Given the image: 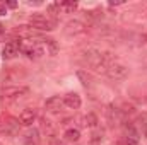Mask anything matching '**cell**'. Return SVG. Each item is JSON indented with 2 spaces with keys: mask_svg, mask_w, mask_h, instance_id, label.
<instances>
[{
  "mask_svg": "<svg viewBox=\"0 0 147 145\" xmlns=\"http://www.w3.org/2000/svg\"><path fill=\"white\" fill-rule=\"evenodd\" d=\"M41 128H43L46 133H50V135L55 132V126H53V125H51V121H50V119H46V118H43V119H41Z\"/></svg>",
  "mask_w": 147,
  "mask_h": 145,
  "instance_id": "12",
  "label": "cell"
},
{
  "mask_svg": "<svg viewBox=\"0 0 147 145\" xmlns=\"http://www.w3.org/2000/svg\"><path fill=\"white\" fill-rule=\"evenodd\" d=\"M29 26L36 31H53L57 28V22L53 19H50L48 15L43 14H33L29 17Z\"/></svg>",
  "mask_w": 147,
  "mask_h": 145,
  "instance_id": "1",
  "label": "cell"
},
{
  "mask_svg": "<svg viewBox=\"0 0 147 145\" xmlns=\"http://www.w3.org/2000/svg\"><path fill=\"white\" fill-rule=\"evenodd\" d=\"M0 145H2V144H0Z\"/></svg>",
  "mask_w": 147,
  "mask_h": 145,
  "instance_id": "18",
  "label": "cell"
},
{
  "mask_svg": "<svg viewBox=\"0 0 147 145\" xmlns=\"http://www.w3.org/2000/svg\"><path fill=\"white\" fill-rule=\"evenodd\" d=\"M105 72L113 80H123L128 75V67L125 63H121L120 60H110V63H108Z\"/></svg>",
  "mask_w": 147,
  "mask_h": 145,
  "instance_id": "2",
  "label": "cell"
},
{
  "mask_svg": "<svg viewBox=\"0 0 147 145\" xmlns=\"http://www.w3.org/2000/svg\"><path fill=\"white\" fill-rule=\"evenodd\" d=\"M0 126H2V118H0Z\"/></svg>",
  "mask_w": 147,
  "mask_h": 145,
  "instance_id": "17",
  "label": "cell"
},
{
  "mask_svg": "<svg viewBox=\"0 0 147 145\" xmlns=\"http://www.w3.org/2000/svg\"><path fill=\"white\" fill-rule=\"evenodd\" d=\"M21 48H22V39H14V41L5 43V46L2 48V56H3V60H12V58H16V56L19 55Z\"/></svg>",
  "mask_w": 147,
  "mask_h": 145,
  "instance_id": "4",
  "label": "cell"
},
{
  "mask_svg": "<svg viewBox=\"0 0 147 145\" xmlns=\"http://www.w3.org/2000/svg\"><path fill=\"white\" fill-rule=\"evenodd\" d=\"M58 5H60V9H67V10H75L77 9L75 2H60Z\"/></svg>",
  "mask_w": 147,
  "mask_h": 145,
  "instance_id": "13",
  "label": "cell"
},
{
  "mask_svg": "<svg viewBox=\"0 0 147 145\" xmlns=\"http://www.w3.org/2000/svg\"><path fill=\"white\" fill-rule=\"evenodd\" d=\"M63 106H65L63 104V97H60V96H51L45 103V109L50 111V113H60Z\"/></svg>",
  "mask_w": 147,
  "mask_h": 145,
  "instance_id": "5",
  "label": "cell"
},
{
  "mask_svg": "<svg viewBox=\"0 0 147 145\" xmlns=\"http://www.w3.org/2000/svg\"><path fill=\"white\" fill-rule=\"evenodd\" d=\"M29 89L26 85H7L0 89V97L2 99H17L19 96L28 94Z\"/></svg>",
  "mask_w": 147,
  "mask_h": 145,
  "instance_id": "3",
  "label": "cell"
},
{
  "mask_svg": "<svg viewBox=\"0 0 147 145\" xmlns=\"http://www.w3.org/2000/svg\"><path fill=\"white\" fill-rule=\"evenodd\" d=\"M3 33H5V28H3V24H0V38H2Z\"/></svg>",
  "mask_w": 147,
  "mask_h": 145,
  "instance_id": "16",
  "label": "cell"
},
{
  "mask_svg": "<svg viewBox=\"0 0 147 145\" xmlns=\"http://www.w3.org/2000/svg\"><path fill=\"white\" fill-rule=\"evenodd\" d=\"M36 119V111L34 109H22V113L19 114V123L22 126H31Z\"/></svg>",
  "mask_w": 147,
  "mask_h": 145,
  "instance_id": "7",
  "label": "cell"
},
{
  "mask_svg": "<svg viewBox=\"0 0 147 145\" xmlns=\"http://www.w3.org/2000/svg\"><path fill=\"white\" fill-rule=\"evenodd\" d=\"M63 104L70 109H79L82 106V99L77 92H69V94L63 96Z\"/></svg>",
  "mask_w": 147,
  "mask_h": 145,
  "instance_id": "6",
  "label": "cell"
},
{
  "mask_svg": "<svg viewBox=\"0 0 147 145\" xmlns=\"http://www.w3.org/2000/svg\"><path fill=\"white\" fill-rule=\"evenodd\" d=\"M7 7H10V9H16V7H17V3H16V2H7Z\"/></svg>",
  "mask_w": 147,
  "mask_h": 145,
  "instance_id": "15",
  "label": "cell"
},
{
  "mask_svg": "<svg viewBox=\"0 0 147 145\" xmlns=\"http://www.w3.org/2000/svg\"><path fill=\"white\" fill-rule=\"evenodd\" d=\"M63 140L69 142V144H77V142L80 140V132H79L77 128H69V130H65Z\"/></svg>",
  "mask_w": 147,
  "mask_h": 145,
  "instance_id": "10",
  "label": "cell"
},
{
  "mask_svg": "<svg viewBox=\"0 0 147 145\" xmlns=\"http://www.w3.org/2000/svg\"><path fill=\"white\" fill-rule=\"evenodd\" d=\"M22 144L24 145H39V132L36 128H29L22 135Z\"/></svg>",
  "mask_w": 147,
  "mask_h": 145,
  "instance_id": "9",
  "label": "cell"
},
{
  "mask_svg": "<svg viewBox=\"0 0 147 145\" xmlns=\"http://www.w3.org/2000/svg\"><path fill=\"white\" fill-rule=\"evenodd\" d=\"M84 126H89V128H94L96 125H98V116L96 114H92V113H87L86 116H84V123H82Z\"/></svg>",
  "mask_w": 147,
  "mask_h": 145,
  "instance_id": "11",
  "label": "cell"
},
{
  "mask_svg": "<svg viewBox=\"0 0 147 145\" xmlns=\"http://www.w3.org/2000/svg\"><path fill=\"white\" fill-rule=\"evenodd\" d=\"M86 31V26H84V22H80V21H77V19H74V21H69L67 22V26H65V33L67 34H82Z\"/></svg>",
  "mask_w": 147,
  "mask_h": 145,
  "instance_id": "8",
  "label": "cell"
},
{
  "mask_svg": "<svg viewBox=\"0 0 147 145\" xmlns=\"http://www.w3.org/2000/svg\"><path fill=\"white\" fill-rule=\"evenodd\" d=\"M5 14H7V2L0 0V15H5Z\"/></svg>",
  "mask_w": 147,
  "mask_h": 145,
  "instance_id": "14",
  "label": "cell"
}]
</instances>
